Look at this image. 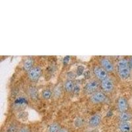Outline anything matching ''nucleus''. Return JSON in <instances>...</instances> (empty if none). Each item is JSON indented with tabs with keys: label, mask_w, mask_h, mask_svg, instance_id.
<instances>
[{
	"label": "nucleus",
	"mask_w": 132,
	"mask_h": 132,
	"mask_svg": "<svg viewBox=\"0 0 132 132\" xmlns=\"http://www.w3.org/2000/svg\"><path fill=\"white\" fill-rule=\"evenodd\" d=\"M118 72L123 79H128L131 74V68L129 62L126 59H121L118 63Z\"/></svg>",
	"instance_id": "obj_1"
},
{
	"label": "nucleus",
	"mask_w": 132,
	"mask_h": 132,
	"mask_svg": "<svg viewBox=\"0 0 132 132\" xmlns=\"http://www.w3.org/2000/svg\"><path fill=\"white\" fill-rule=\"evenodd\" d=\"M99 87L98 81L95 79H93L87 82L85 87V91L87 94H94L96 93L97 89Z\"/></svg>",
	"instance_id": "obj_2"
},
{
	"label": "nucleus",
	"mask_w": 132,
	"mask_h": 132,
	"mask_svg": "<svg viewBox=\"0 0 132 132\" xmlns=\"http://www.w3.org/2000/svg\"><path fill=\"white\" fill-rule=\"evenodd\" d=\"M93 72H94L95 76L101 81L109 78L108 72L105 69H104L102 67H95L93 69Z\"/></svg>",
	"instance_id": "obj_3"
},
{
	"label": "nucleus",
	"mask_w": 132,
	"mask_h": 132,
	"mask_svg": "<svg viewBox=\"0 0 132 132\" xmlns=\"http://www.w3.org/2000/svg\"><path fill=\"white\" fill-rule=\"evenodd\" d=\"M107 97L104 93L101 91H97L91 95L90 100L94 104H100L105 102Z\"/></svg>",
	"instance_id": "obj_4"
},
{
	"label": "nucleus",
	"mask_w": 132,
	"mask_h": 132,
	"mask_svg": "<svg viewBox=\"0 0 132 132\" xmlns=\"http://www.w3.org/2000/svg\"><path fill=\"white\" fill-rule=\"evenodd\" d=\"M41 74H42V69L39 67H33L29 72H28V76L29 78L31 81H37L40 78Z\"/></svg>",
	"instance_id": "obj_5"
},
{
	"label": "nucleus",
	"mask_w": 132,
	"mask_h": 132,
	"mask_svg": "<svg viewBox=\"0 0 132 132\" xmlns=\"http://www.w3.org/2000/svg\"><path fill=\"white\" fill-rule=\"evenodd\" d=\"M101 67L105 69L107 72H113L114 71V65L112 62L106 57H103L101 60Z\"/></svg>",
	"instance_id": "obj_6"
},
{
	"label": "nucleus",
	"mask_w": 132,
	"mask_h": 132,
	"mask_svg": "<svg viewBox=\"0 0 132 132\" xmlns=\"http://www.w3.org/2000/svg\"><path fill=\"white\" fill-rule=\"evenodd\" d=\"M101 87L104 91L109 93V92L112 91V90L114 89V82L110 79L108 78L107 79L101 81Z\"/></svg>",
	"instance_id": "obj_7"
},
{
	"label": "nucleus",
	"mask_w": 132,
	"mask_h": 132,
	"mask_svg": "<svg viewBox=\"0 0 132 132\" xmlns=\"http://www.w3.org/2000/svg\"><path fill=\"white\" fill-rule=\"evenodd\" d=\"M117 106L120 112H126L128 108V104L126 99L123 97H120L117 101Z\"/></svg>",
	"instance_id": "obj_8"
},
{
	"label": "nucleus",
	"mask_w": 132,
	"mask_h": 132,
	"mask_svg": "<svg viewBox=\"0 0 132 132\" xmlns=\"http://www.w3.org/2000/svg\"><path fill=\"white\" fill-rule=\"evenodd\" d=\"M101 122V116L99 114H94L89 119V126L92 128H96Z\"/></svg>",
	"instance_id": "obj_9"
},
{
	"label": "nucleus",
	"mask_w": 132,
	"mask_h": 132,
	"mask_svg": "<svg viewBox=\"0 0 132 132\" xmlns=\"http://www.w3.org/2000/svg\"><path fill=\"white\" fill-rule=\"evenodd\" d=\"M33 64H34L33 59H32L31 57H28L24 60V63H23V69H24V71L29 72V71L33 68Z\"/></svg>",
	"instance_id": "obj_10"
},
{
	"label": "nucleus",
	"mask_w": 132,
	"mask_h": 132,
	"mask_svg": "<svg viewBox=\"0 0 132 132\" xmlns=\"http://www.w3.org/2000/svg\"><path fill=\"white\" fill-rule=\"evenodd\" d=\"M119 129L121 132H129L131 130V124L129 122H120Z\"/></svg>",
	"instance_id": "obj_11"
},
{
	"label": "nucleus",
	"mask_w": 132,
	"mask_h": 132,
	"mask_svg": "<svg viewBox=\"0 0 132 132\" xmlns=\"http://www.w3.org/2000/svg\"><path fill=\"white\" fill-rule=\"evenodd\" d=\"M74 87H75V84L72 80L68 79L65 82L64 88L68 93H71L72 91H73Z\"/></svg>",
	"instance_id": "obj_12"
},
{
	"label": "nucleus",
	"mask_w": 132,
	"mask_h": 132,
	"mask_svg": "<svg viewBox=\"0 0 132 132\" xmlns=\"http://www.w3.org/2000/svg\"><path fill=\"white\" fill-rule=\"evenodd\" d=\"M131 115L127 112H121V114L119 115V119L121 122H128L131 120Z\"/></svg>",
	"instance_id": "obj_13"
},
{
	"label": "nucleus",
	"mask_w": 132,
	"mask_h": 132,
	"mask_svg": "<svg viewBox=\"0 0 132 132\" xmlns=\"http://www.w3.org/2000/svg\"><path fill=\"white\" fill-rule=\"evenodd\" d=\"M60 129V126L59 123H53L49 126L48 132H58Z\"/></svg>",
	"instance_id": "obj_14"
},
{
	"label": "nucleus",
	"mask_w": 132,
	"mask_h": 132,
	"mask_svg": "<svg viewBox=\"0 0 132 132\" xmlns=\"http://www.w3.org/2000/svg\"><path fill=\"white\" fill-rule=\"evenodd\" d=\"M52 95V93L49 89H46V90H43V92H42V97L44 99H46V100L50 98Z\"/></svg>",
	"instance_id": "obj_15"
},
{
	"label": "nucleus",
	"mask_w": 132,
	"mask_h": 132,
	"mask_svg": "<svg viewBox=\"0 0 132 132\" xmlns=\"http://www.w3.org/2000/svg\"><path fill=\"white\" fill-rule=\"evenodd\" d=\"M29 94L31 98H36L38 97V91L36 89L31 87L29 90Z\"/></svg>",
	"instance_id": "obj_16"
},
{
	"label": "nucleus",
	"mask_w": 132,
	"mask_h": 132,
	"mask_svg": "<svg viewBox=\"0 0 132 132\" xmlns=\"http://www.w3.org/2000/svg\"><path fill=\"white\" fill-rule=\"evenodd\" d=\"M83 124V120L81 118H77L75 120V126L77 127H81Z\"/></svg>",
	"instance_id": "obj_17"
},
{
	"label": "nucleus",
	"mask_w": 132,
	"mask_h": 132,
	"mask_svg": "<svg viewBox=\"0 0 132 132\" xmlns=\"http://www.w3.org/2000/svg\"><path fill=\"white\" fill-rule=\"evenodd\" d=\"M16 131V126L15 125H12L9 128H8L7 132H15Z\"/></svg>",
	"instance_id": "obj_18"
},
{
	"label": "nucleus",
	"mask_w": 132,
	"mask_h": 132,
	"mask_svg": "<svg viewBox=\"0 0 132 132\" xmlns=\"http://www.w3.org/2000/svg\"><path fill=\"white\" fill-rule=\"evenodd\" d=\"M17 132H30V129L26 126H24V127H22L20 129H19Z\"/></svg>",
	"instance_id": "obj_19"
},
{
	"label": "nucleus",
	"mask_w": 132,
	"mask_h": 132,
	"mask_svg": "<svg viewBox=\"0 0 132 132\" xmlns=\"http://www.w3.org/2000/svg\"><path fill=\"white\" fill-rule=\"evenodd\" d=\"M80 91V86L78 84H75V87H74L73 89V93L75 94H77V93H79Z\"/></svg>",
	"instance_id": "obj_20"
},
{
	"label": "nucleus",
	"mask_w": 132,
	"mask_h": 132,
	"mask_svg": "<svg viewBox=\"0 0 132 132\" xmlns=\"http://www.w3.org/2000/svg\"><path fill=\"white\" fill-rule=\"evenodd\" d=\"M58 132H69L68 130L65 128H60V129L59 130Z\"/></svg>",
	"instance_id": "obj_21"
},
{
	"label": "nucleus",
	"mask_w": 132,
	"mask_h": 132,
	"mask_svg": "<svg viewBox=\"0 0 132 132\" xmlns=\"http://www.w3.org/2000/svg\"><path fill=\"white\" fill-rule=\"evenodd\" d=\"M129 66H130L131 69H132V57H131L130 59H129Z\"/></svg>",
	"instance_id": "obj_22"
}]
</instances>
